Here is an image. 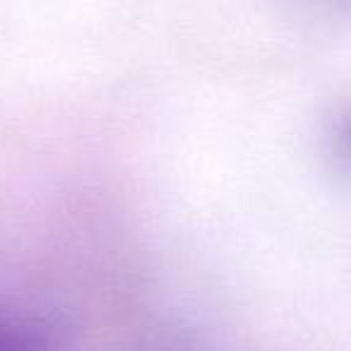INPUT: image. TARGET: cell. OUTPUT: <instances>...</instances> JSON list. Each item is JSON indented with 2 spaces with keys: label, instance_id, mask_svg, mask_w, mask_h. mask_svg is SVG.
I'll list each match as a JSON object with an SVG mask.
<instances>
[{
  "label": "cell",
  "instance_id": "obj_1",
  "mask_svg": "<svg viewBox=\"0 0 351 351\" xmlns=\"http://www.w3.org/2000/svg\"><path fill=\"white\" fill-rule=\"evenodd\" d=\"M337 156L351 171V108L341 116L337 128Z\"/></svg>",
  "mask_w": 351,
  "mask_h": 351
}]
</instances>
